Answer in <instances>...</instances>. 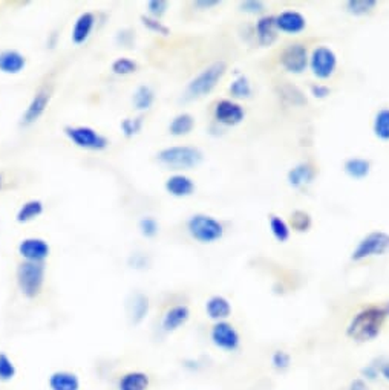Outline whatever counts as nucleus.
Masks as SVG:
<instances>
[{"label":"nucleus","instance_id":"obj_50","mask_svg":"<svg viewBox=\"0 0 389 390\" xmlns=\"http://www.w3.org/2000/svg\"><path fill=\"white\" fill-rule=\"evenodd\" d=\"M57 37H58V34H57V32H53V34H51V36L48 37L46 45H48L49 48H54V46H56V43H57V41H56V40H57Z\"/></svg>","mask_w":389,"mask_h":390},{"label":"nucleus","instance_id":"obj_32","mask_svg":"<svg viewBox=\"0 0 389 390\" xmlns=\"http://www.w3.org/2000/svg\"><path fill=\"white\" fill-rule=\"evenodd\" d=\"M143 126H144V118L141 115L134 117V118L127 117L125 119H121V123H120L121 134H123L125 138H127V140H131V138H134V136L140 134Z\"/></svg>","mask_w":389,"mask_h":390},{"label":"nucleus","instance_id":"obj_42","mask_svg":"<svg viewBox=\"0 0 389 390\" xmlns=\"http://www.w3.org/2000/svg\"><path fill=\"white\" fill-rule=\"evenodd\" d=\"M291 364L290 353L285 351H274L272 355V366L278 372H285Z\"/></svg>","mask_w":389,"mask_h":390},{"label":"nucleus","instance_id":"obj_7","mask_svg":"<svg viewBox=\"0 0 389 390\" xmlns=\"http://www.w3.org/2000/svg\"><path fill=\"white\" fill-rule=\"evenodd\" d=\"M389 251V234L385 231H373L362 238L357 247L354 248L351 259L354 262H360L368 257L383 256Z\"/></svg>","mask_w":389,"mask_h":390},{"label":"nucleus","instance_id":"obj_10","mask_svg":"<svg viewBox=\"0 0 389 390\" xmlns=\"http://www.w3.org/2000/svg\"><path fill=\"white\" fill-rule=\"evenodd\" d=\"M210 340L216 348L226 352H235L241 346V335L231 323L216 322L210 329Z\"/></svg>","mask_w":389,"mask_h":390},{"label":"nucleus","instance_id":"obj_51","mask_svg":"<svg viewBox=\"0 0 389 390\" xmlns=\"http://www.w3.org/2000/svg\"><path fill=\"white\" fill-rule=\"evenodd\" d=\"M4 186H5V176H4V173L0 171V192H2Z\"/></svg>","mask_w":389,"mask_h":390},{"label":"nucleus","instance_id":"obj_28","mask_svg":"<svg viewBox=\"0 0 389 390\" xmlns=\"http://www.w3.org/2000/svg\"><path fill=\"white\" fill-rule=\"evenodd\" d=\"M343 169L352 179H365L371 173V162L365 158H350L345 161Z\"/></svg>","mask_w":389,"mask_h":390},{"label":"nucleus","instance_id":"obj_20","mask_svg":"<svg viewBox=\"0 0 389 390\" xmlns=\"http://www.w3.org/2000/svg\"><path fill=\"white\" fill-rule=\"evenodd\" d=\"M49 390H80L79 375L71 370H56L48 378Z\"/></svg>","mask_w":389,"mask_h":390},{"label":"nucleus","instance_id":"obj_3","mask_svg":"<svg viewBox=\"0 0 389 390\" xmlns=\"http://www.w3.org/2000/svg\"><path fill=\"white\" fill-rule=\"evenodd\" d=\"M157 161L177 173L196 169L204 161V153L195 145H169L157 153Z\"/></svg>","mask_w":389,"mask_h":390},{"label":"nucleus","instance_id":"obj_29","mask_svg":"<svg viewBox=\"0 0 389 390\" xmlns=\"http://www.w3.org/2000/svg\"><path fill=\"white\" fill-rule=\"evenodd\" d=\"M230 93H231V97L233 98H236V100H244V98H250L252 97V93H253V89H252V83H250L248 78L245 75H239L236 77L235 80L231 82L230 84Z\"/></svg>","mask_w":389,"mask_h":390},{"label":"nucleus","instance_id":"obj_15","mask_svg":"<svg viewBox=\"0 0 389 390\" xmlns=\"http://www.w3.org/2000/svg\"><path fill=\"white\" fill-rule=\"evenodd\" d=\"M166 192L174 197H189L195 193V181L184 173H174L164 182Z\"/></svg>","mask_w":389,"mask_h":390},{"label":"nucleus","instance_id":"obj_8","mask_svg":"<svg viewBox=\"0 0 389 390\" xmlns=\"http://www.w3.org/2000/svg\"><path fill=\"white\" fill-rule=\"evenodd\" d=\"M311 72L319 80H328L337 67V56L336 52L328 48V46H316L310 56V63H308Z\"/></svg>","mask_w":389,"mask_h":390},{"label":"nucleus","instance_id":"obj_1","mask_svg":"<svg viewBox=\"0 0 389 390\" xmlns=\"http://www.w3.org/2000/svg\"><path fill=\"white\" fill-rule=\"evenodd\" d=\"M388 314L382 306H368L351 318L347 337L356 343L373 342L382 332Z\"/></svg>","mask_w":389,"mask_h":390},{"label":"nucleus","instance_id":"obj_49","mask_svg":"<svg viewBox=\"0 0 389 390\" xmlns=\"http://www.w3.org/2000/svg\"><path fill=\"white\" fill-rule=\"evenodd\" d=\"M380 377H382L383 379H386L388 383H389V361L380 364Z\"/></svg>","mask_w":389,"mask_h":390},{"label":"nucleus","instance_id":"obj_16","mask_svg":"<svg viewBox=\"0 0 389 390\" xmlns=\"http://www.w3.org/2000/svg\"><path fill=\"white\" fill-rule=\"evenodd\" d=\"M276 17V28L281 32L285 34H299L307 28V19L305 15L299 11H282L281 14L274 15Z\"/></svg>","mask_w":389,"mask_h":390},{"label":"nucleus","instance_id":"obj_17","mask_svg":"<svg viewBox=\"0 0 389 390\" xmlns=\"http://www.w3.org/2000/svg\"><path fill=\"white\" fill-rule=\"evenodd\" d=\"M190 318V309L187 305H174L164 312L161 320V327L164 332L172 334L183 327Z\"/></svg>","mask_w":389,"mask_h":390},{"label":"nucleus","instance_id":"obj_26","mask_svg":"<svg viewBox=\"0 0 389 390\" xmlns=\"http://www.w3.org/2000/svg\"><path fill=\"white\" fill-rule=\"evenodd\" d=\"M193 127H195V118L190 114H187V112H183V114H178L170 119L169 134L175 138L187 136L190 132H192Z\"/></svg>","mask_w":389,"mask_h":390},{"label":"nucleus","instance_id":"obj_12","mask_svg":"<svg viewBox=\"0 0 389 390\" xmlns=\"http://www.w3.org/2000/svg\"><path fill=\"white\" fill-rule=\"evenodd\" d=\"M213 118L218 124L233 127L241 124L245 118V110L235 100L224 98L215 104L213 109Z\"/></svg>","mask_w":389,"mask_h":390},{"label":"nucleus","instance_id":"obj_23","mask_svg":"<svg viewBox=\"0 0 389 390\" xmlns=\"http://www.w3.org/2000/svg\"><path fill=\"white\" fill-rule=\"evenodd\" d=\"M314 176H316L314 167L308 162H300L288 171L287 181L293 188H304L313 182Z\"/></svg>","mask_w":389,"mask_h":390},{"label":"nucleus","instance_id":"obj_36","mask_svg":"<svg viewBox=\"0 0 389 390\" xmlns=\"http://www.w3.org/2000/svg\"><path fill=\"white\" fill-rule=\"evenodd\" d=\"M347 11L352 15H365L373 13L377 6V0H348L347 2Z\"/></svg>","mask_w":389,"mask_h":390},{"label":"nucleus","instance_id":"obj_2","mask_svg":"<svg viewBox=\"0 0 389 390\" xmlns=\"http://www.w3.org/2000/svg\"><path fill=\"white\" fill-rule=\"evenodd\" d=\"M227 72V63L218 60L209 66H205L201 72H198L192 80H190L184 89L183 100L193 101L204 98L205 95H210L218 83L222 80Z\"/></svg>","mask_w":389,"mask_h":390},{"label":"nucleus","instance_id":"obj_5","mask_svg":"<svg viewBox=\"0 0 389 390\" xmlns=\"http://www.w3.org/2000/svg\"><path fill=\"white\" fill-rule=\"evenodd\" d=\"M187 233L200 244H215L224 236V225L210 214L196 213L187 221Z\"/></svg>","mask_w":389,"mask_h":390},{"label":"nucleus","instance_id":"obj_47","mask_svg":"<svg viewBox=\"0 0 389 390\" xmlns=\"http://www.w3.org/2000/svg\"><path fill=\"white\" fill-rule=\"evenodd\" d=\"M219 4H221L219 0H196L193 6H196L200 11H205V10H210L212 6H216Z\"/></svg>","mask_w":389,"mask_h":390},{"label":"nucleus","instance_id":"obj_11","mask_svg":"<svg viewBox=\"0 0 389 390\" xmlns=\"http://www.w3.org/2000/svg\"><path fill=\"white\" fill-rule=\"evenodd\" d=\"M51 103V89L49 88H40L36 93L32 95L28 106L25 108L23 114L20 117V126L22 127H31L36 124L37 121L45 115V112Z\"/></svg>","mask_w":389,"mask_h":390},{"label":"nucleus","instance_id":"obj_41","mask_svg":"<svg viewBox=\"0 0 389 390\" xmlns=\"http://www.w3.org/2000/svg\"><path fill=\"white\" fill-rule=\"evenodd\" d=\"M146 8H148V15L161 20V17L169 10V2L166 0H151V2L146 4Z\"/></svg>","mask_w":389,"mask_h":390},{"label":"nucleus","instance_id":"obj_14","mask_svg":"<svg viewBox=\"0 0 389 390\" xmlns=\"http://www.w3.org/2000/svg\"><path fill=\"white\" fill-rule=\"evenodd\" d=\"M95 25H97V15L91 11H84L77 17L71 31V40L75 46H82L91 39Z\"/></svg>","mask_w":389,"mask_h":390},{"label":"nucleus","instance_id":"obj_40","mask_svg":"<svg viewBox=\"0 0 389 390\" xmlns=\"http://www.w3.org/2000/svg\"><path fill=\"white\" fill-rule=\"evenodd\" d=\"M115 43L121 48L132 49L135 46V31L131 28H123V30L117 31Z\"/></svg>","mask_w":389,"mask_h":390},{"label":"nucleus","instance_id":"obj_25","mask_svg":"<svg viewBox=\"0 0 389 390\" xmlns=\"http://www.w3.org/2000/svg\"><path fill=\"white\" fill-rule=\"evenodd\" d=\"M43 213H45V204H43V201H40V199H28V201H25L19 207V210H17L15 222L30 223L39 219Z\"/></svg>","mask_w":389,"mask_h":390},{"label":"nucleus","instance_id":"obj_9","mask_svg":"<svg viewBox=\"0 0 389 390\" xmlns=\"http://www.w3.org/2000/svg\"><path fill=\"white\" fill-rule=\"evenodd\" d=\"M281 66L290 74H302L308 67L310 56L308 49L302 43H291L285 46L279 57Z\"/></svg>","mask_w":389,"mask_h":390},{"label":"nucleus","instance_id":"obj_33","mask_svg":"<svg viewBox=\"0 0 389 390\" xmlns=\"http://www.w3.org/2000/svg\"><path fill=\"white\" fill-rule=\"evenodd\" d=\"M270 230H272V234L274 236V239L278 240V242H287L290 239V234H291V230H290V225L285 222L282 218H279V216H270Z\"/></svg>","mask_w":389,"mask_h":390},{"label":"nucleus","instance_id":"obj_39","mask_svg":"<svg viewBox=\"0 0 389 390\" xmlns=\"http://www.w3.org/2000/svg\"><path fill=\"white\" fill-rule=\"evenodd\" d=\"M291 227L299 233L308 231L311 227V216L304 210H296L291 214Z\"/></svg>","mask_w":389,"mask_h":390},{"label":"nucleus","instance_id":"obj_38","mask_svg":"<svg viewBox=\"0 0 389 390\" xmlns=\"http://www.w3.org/2000/svg\"><path fill=\"white\" fill-rule=\"evenodd\" d=\"M140 20H141V25L144 26V28L151 31L152 34H158V36H162V37H167L170 34V30H169L167 25H164L158 19H153V17H151L148 14H143L140 17Z\"/></svg>","mask_w":389,"mask_h":390},{"label":"nucleus","instance_id":"obj_6","mask_svg":"<svg viewBox=\"0 0 389 390\" xmlns=\"http://www.w3.org/2000/svg\"><path fill=\"white\" fill-rule=\"evenodd\" d=\"M65 136L75 147L86 152H103L109 147V138L91 126H65Z\"/></svg>","mask_w":389,"mask_h":390},{"label":"nucleus","instance_id":"obj_19","mask_svg":"<svg viewBox=\"0 0 389 390\" xmlns=\"http://www.w3.org/2000/svg\"><path fill=\"white\" fill-rule=\"evenodd\" d=\"M151 309V301L149 297L143 292H135L131 296L127 305V312H129V320L134 326L141 325L146 318L149 316Z\"/></svg>","mask_w":389,"mask_h":390},{"label":"nucleus","instance_id":"obj_30","mask_svg":"<svg viewBox=\"0 0 389 390\" xmlns=\"http://www.w3.org/2000/svg\"><path fill=\"white\" fill-rule=\"evenodd\" d=\"M110 71L118 77H127L138 71V63L131 57H118L112 62Z\"/></svg>","mask_w":389,"mask_h":390},{"label":"nucleus","instance_id":"obj_34","mask_svg":"<svg viewBox=\"0 0 389 390\" xmlns=\"http://www.w3.org/2000/svg\"><path fill=\"white\" fill-rule=\"evenodd\" d=\"M17 375V368L10 355L0 352V383H10Z\"/></svg>","mask_w":389,"mask_h":390},{"label":"nucleus","instance_id":"obj_35","mask_svg":"<svg viewBox=\"0 0 389 390\" xmlns=\"http://www.w3.org/2000/svg\"><path fill=\"white\" fill-rule=\"evenodd\" d=\"M281 98L288 103L293 104V106H302V104L307 103V98L304 97V93L296 86H291V84H283L281 88Z\"/></svg>","mask_w":389,"mask_h":390},{"label":"nucleus","instance_id":"obj_24","mask_svg":"<svg viewBox=\"0 0 389 390\" xmlns=\"http://www.w3.org/2000/svg\"><path fill=\"white\" fill-rule=\"evenodd\" d=\"M151 386V377L143 370H131L120 377L118 390H148Z\"/></svg>","mask_w":389,"mask_h":390},{"label":"nucleus","instance_id":"obj_46","mask_svg":"<svg viewBox=\"0 0 389 390\" xmlns=\"http://www.w3.org/2000/svg\"><path fill=\"white\" fill-rule=\"evenodd\" d=\"M330 88H328V86H325V84H321V83H316V84H313L311 86V95H313V97H316V98H326L328 95H330Z\"/></svg>","mask_w":389,"mask_h":390},{"label":"nucleus","instance_id":"obj_27","mask_svg":"<svg viewBox=\"0 0 389 390\" xmlns=\"http://www.w3.org/2000/svg\"><path fill=\"white\" fill-rule=\"evenodd\" d=\"M155 103V92L148 84H141L132 93V104L138 112H148Z\"/></svg>","mask_w":389,"mask_h":390},{"label":"nucleus","instance_id":"obj_37","mask_svg":"<svg viewBox=\"0 0 389 390\" xmlns=\"http://www.w3.org/2000/svg\"><path fill=\"white\" fill-rule=\"evenodd\" d=\"M138 230H140V234L143 238L153 239L155 236H158L160 223L153 216H144V218L138 221Z\"/></svg>","mask_w":389,"mask_h":390},{"label":"nucleus","instance_id":"obj_22","mask_svg":"<svg viewBox=\"0 0 389 390\" xmlns=\"http://www.w3.org/2000/svg\"><path fill=\"white\" fill-rule=\"evenodd\" d=\"M231 303L224 296H212L205 301V314L213 322H226L231 316Z\"/></svg>","mask_w":389,"mask_h":390},{"label":"nucleus","instance_id":"obj_45","mask_svg":"<svg viewBox=\"0 0 389 390\" xmlns=\"http://www.w3.org/2000/svg\"><path fill=\"white\" fill-rule=\"evenodd\" d=\"M380 375V364L371 363L366 368L362 369V377L365 381H376Z\"/></svg>","mask_w":389,"mask_h":390},{"label":"nucleus","instance_id":"obj_52","mask_svg":"<svg viewBox=\"0 0 389 390\" xmlns=\"http://www.w3.org/2000/svg\"><path fill=\"white\" fill-rule=\"evenodd\" d=\"M385 311H386V314H388V317H389V303L385 306Z\"/></svg>","mask_w":389,"mask_h":390},{"label":"nucleus","instance_id":"obj_48","mask_svg":"<svg viewBox=\"0 0 389 390\" xmlns=\"http://www.w3.org/2000/svg\"><path fill=\"white\" fill-rule=\"evenodd\" d=\"M348 390H373V389L368 386V381H365L363 378H356L351 381Z\"/></svg>","mask_w":389,"mask_h":390},{"label":"nucleus","instance_id":"obj_43","mask_svg":"<svg viewBox=\"0 0 389 390\" xmlns=\"http://www.w3.org/2000/svg\"><path fill=\"white\" fill-rule=\"evenodd\" d=\"M127 264L131 268H134V270H148L149 265H151V259L149 256H146L144 253H134L129 256L127 259Z\"/></svg>","mask_w":389,"mask_h":390},{"label":"nucleus","instance_id":"obj_13","mask_svg":"<svg viewBox=\"0 0 389 390\" xmlns=\"http://www.w3.org/2000/svg\"><path fill=\"white\" fill-rule=\"evenodd\" d=\"M17 253L22 257V262L45 264L51 254V245L42 238H25L17 247Z\"/></svg>","mask_w":389,"mask_h":390},{"label":"nucleus","instance_id":"obj_18","mask_svg":"<svg viewBox=\"0 0 389 390\" xmlns=\"http://www.w3.org/2000/svg\"><path fill=\"white\" fill-rule=\"evenodd\" d=\"M27 67V57L17 49L0 51V72L6 75H17Z\"/></svg>","mask_w":389,"mask_h":390},{"label":"nucleus","instance_id":"obj_31","mask_svg":"<svg viewBox=\"0 0 389 390\" xmlns=\"http://www.w3.org/2000/svg\"><path fill=\"white\" fill-rule=\"evenodd\" d=\"M374 135L382 141H389V109H380L374 117Z\"/></svg>","mask_w":389,"mask_h":390},{"label":"nucleus","instance_id":"obj_44","mask_svg":"<svg viewBox=\"0 0 389 390\" xmlns=\"http://www.w3.org/2000/svg\"><path fill=\"white\" fill-rule=\"evenodd\" d=\"M239 10L242 13H247V14H262L265 11V5L261 0H245V2H241L239 4Z\"/></svg>","mask_w":389,"mask_h":390},{"label":"nucleus","instance_id":"obj_21","mask_svg":"<svg viewBox=\"0 0 389 390\" xmlns=\"http://www.w3.org/2000/svg\"><path fill=\"white\" fill-rule=\"evenodd\" d=\"M256 37L261 46H272L278 39V28H276L274 15H262L256 22Z\"/></svg>","mask_w":389,"mask_h":390},{"label":"nucleus","instance_id":"obj_4","mask_svg":"<svg viewBox=\"0 0 389 390\" xmlns=\"http://www.w3.org/2000/svg\"><path fill=\"white\" fill-rule=\"evenodd\" d=\"M45 264L20 262L15 270V282L20 294L28 300L37 299L45 286Z\"/></svg>","mask_w":389,"mask_h":390}]
</instances>
